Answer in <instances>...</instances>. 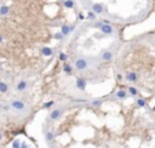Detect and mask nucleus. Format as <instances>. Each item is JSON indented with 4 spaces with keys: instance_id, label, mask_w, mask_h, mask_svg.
Listing matches in <instances>:
<instances>
[{
    "instance_id": "6ab92c4d",
    "label": "nucleus",
    "mask_w": 155,
    "mask_h": 148,
    "mask_svg": "<svg viewBox=\"0 0 155 148\" xmlns=\"http://www.w3.org/2000/svg\"><path fill=\"white\" fill-rule=\"evenodd\" d=\"M128 91H129V95H132V96H136V95L139 93V91H137L136 88H133V86H130V88L128 89Z\"/></svg>"
},
{
    "instance_id": "4468645a",
    "label": "nucleus",
    "mask_w": 155,
    "mask_h": 148,
    "mask_svg": "<svg viewBox=\"0 0 155 148\" xmlns=\"http://www.w3.org/2000/svg\"><path fill=\"white\" fill-rule=\"evenodd\" d=\"M41 52L44 54V56H51V55H52V49L48 48V47H44L41 49Z\"/></svg>"
},
{
    "instance_id": "f8f14e48",
    "label": "nucleus",
    "mask_w": 155,
    "mask_h": 148,
    "mask_svg": "<svg viewBox=\"0 0 155 148\" xmlns=\"http://www.w3.org/2000/svg\"><path fill=\"white\" fill-rule=\"evenodd\" d=\"M8 92V85L4 81H0V93H7Z\"/></svg>"
},
{
    "instance_id": "9d476101",
    "label": "nucleus",
    "mask_w": 155,
    "mask_h": 148,
    "mask_svg": "<svg viewBox=\"0 0 155 148\" xmlns=\"http://www.w3.org/2000/svg\"><path fill=\"white\" fill-rule=\"evenodd\" d=\"M8 13H10V7L8 6H0V15L6 17V15H8Z\"/></svg>"
},
{
    "instance_id": "412c9836",
    "label": "nucleus",
    "mask_w": 155,
    "mask_h": 148,
    "mask_svg": "<svg viewBox=\"0 0 155 148\" xmlns=\"http://www.w3.org/2000/svg\"><path fill=\"white\" fill-rule=\"evenodd\" d=\"M59 59L62 60V62H66V60H67V55L65 54V52H60V54H59Z\"/></svg>"
},
{
    "instance_id": "1a4fd4ad",
    "label": "nucleus",
    "mask_w": 155,
    "mask_h": 148,
    "mask_svg": "<svg viewBox=\"0 0 155 148\" xmlns=\"http://www.w3.org/2000/svg\"><path fill=\"white\" fill-rule=\"evenodd\" d=\"M102 59L106 60V62H110V60H113V52H110V51H104L103 54H102Z\"/></svg>"
},
{
    "instance_id": "20e7f679",
    "label": "nucleus",
    "mask_w": 155,
    "mask_h": 148,
    "mask_svg": "<svg viewBox=\"0 0 155 148\" xmlns=\"http://www.w3.org/2000/svg\"><path fill=\"white\" fill-rule=\"evenodd\" d=\"M125 80L129 81V82H136V81L139 80V75H137V73H134V71H129V73L125 75Z\"/></svg>"
},
{
    "instance_id": "c756f323",
    "label": "nucleus",
    "mask_w": 155,
    "mask_h": 148,
    "mask_svg": "<svg viewBox=\"0 0 155 148\" xmlns=\"http://www.w3.org/2000/svg\"><path fill=\"white\" fill-rule=\"evenodd\" d=\"M2 138H3V134H2V133H0V141H2Z\"/></svg>"
},
{
    "instance_id": "423d86ee",
    "label": "nucleus",
    "mask_w": 155,
    "mask_h": 148,
    "mask_svg": "<svg viewBox=\"0 0 155 148\" xmlns=\"http://www.w3.org/2000/svg\"><path fill=\"white\" fill-rule=\"evenodd\" d=\"M92 11L96 14H103V11H104L103 4H102V3H95V4L92 6Z\"/></svg>"
},
{
    "instance_id": "c85d7f7f",
    "label": "nucleus",
    "mask_w": 155,
    "mask_h": 148,
    "mask_svg": "<svg viewBox=\"0 0 155 148\" xmlns=\"http://www.w3.org/2000/svg\"><path fill=\"white\" fill-rule=\"evenodd\" d=\"M2 43H3V36L0 34V44H2Z\"/></svg>"
},
{
    "instance_id": "4be33fe9",
    "label": "nucleus",
    "mask_w": 155,
    "mask_h": 148,
    "mask_svg": "<svg viewBox=\"0 0 155 148\" xmlns=\"http://www.w3.org/2000/svg\"><path fill=\"white\" fill-rule=\"evenodd\" d=\"M63 36H65V34H63L62 32H60V33H55V40H62Z\"/></svg>"
},
{
    "instance_id": "0eeeda50",
    "label": "nucleus",
    "mask_w": 155,
    "mask_h": 148,
    "mask_svg": "<svg viewBox=\"0 0 155 148\" xmlns=\"http://www.w3.org/2000/svg\"><path fill=\"white\" fill-rule=\"evenodd\" d=\"M26 88H28V82H26V80H21L18 84H17V91L18 92L26 91Z\"/></svg>"
},
{
    "instance_id": "a878e982",
    "label": "nucleus",
    "mask_w": 155,
    "mask_h": 148,
    "mask_svg": "<svg viewBox=\"0 0 155 148\" xmlns=\"http://www.w3.org/2000/svg\"><path fill=\"white\" fill-rule=\"evenodd\" d=\"M2 108L4 110V111H8V110H10V106H8V104H4V106H3Z\"/></svg>"
},
{
    "instance_id": "ddd939ff",
    "label": "nucleus",
    "mask_w": 155,
    "mask_h": 148,
    "mask_svg": "<svg viewBox=\"0 0 155 148\" xmlns=\"http://www.w3.org/2000/svg\"><path fill=\"white\" fill-rule=\"evenodd\" d=\"M63 71H65V73L67 74V75H70L73 73V69H71V66L69 65V63H65V65H63Z\"/></svg>"
},
{
    "instance_id": "a211bd4d",
    "label": "nucleus",
    "mask_w": 155,
    "mask_h": 148,
    "mask_svg": "<svg viewBox=\"0 0 155 148\" xmlns=\"http://www.w3.org/2000/svg\"><path fill=\"white\" fill-rule=\"evenodd\" d=\"M63 4H65V7H67V8H73V7H74V3H73V0H66Z\"/></svg>"
},
{
    "instance_id": "2eb2a0df",
    "label": "nucleus",
    "mask_w": 155,
    "mask_h": 148,
    "mask_svg": "<svg viewBox=\"0 0 155 148\" xmlns=\"http://www.w3.org/2000/svg\"><path fill=\"white\" fill-rule=\"evenodd\" d=\"M115 96L118 97V99H125V97L128 96V93H126V91H118Z\"/></svg>"
},
{
    "instance_id": "7ed1b4c3",
    "label": "nucleus",
    "mask_w": 155,
    "mask_h": 148,
    "mask_svg": "<svg viewBox=\"0 0 155 148\" xmlns=\"http://www.w3.org/2000/svg\"><path fill=\"white\" fill-rule=\"evenodd\" d=\"M11 107L14 110H17V111H22V110H25V103L22 100H13L11 101Z\"/></svg>"
},
{
    "instance_id": "b1692460",
    "label": "nucleus",
    "mask_w": 155,
    "mask_h": 148,
    "mask_svg": "<svg viewBox=\"0 0 155 148\" xmlns=\"http://www.w3.org/2000/svg\"><path fill=\"white\" fill-rule=\"evenodd\" d=\"M100 104H102V101H100V100H98V99L92 101V106H93V107H99Z\"/></svg>"
},
{
    "instance_id": "f03ea898",
    "label": "nucleus",
    "mask_w": 155,
    "mask_h": 148,
    "mask_svg": "<svg viewBox=\"0 0 155 148\" xmlns=\"http://www.w3.org/2000/svg\"><path fill=\"white\" fill-rule=\"evenodd\" d=\"M74 65H75V69H77V70H80V71L85 70V69L88 67V62H87L84 58H80V59H77Z\"/></svg>"
},
{
    "instance_id": "39448f33",
    "label": "nucleus",
    "mask_w": 155,
    "mask_h": 148,
    "mask_svg": "<svg viewBox=\"0 0 155 148\" xmlns=\"http://www.w3.org/2000/svg\"><path fill=\"white\" fill-rule=\"evenodd\" d=\"M75 86H77V89H80V91H84L87 86V81L84 80V78H77V80H75Z\"/></svg>"
},
{
    "instance_id": "aec40b11",
    "label": "nucleus",
    "mask_w": 155,
    "mask_h": 148,
    "mask_svg": "<svg viewBox=\"0 0 155 148\" xmlns=\"http://www.w3.org/2000/svg\"><path fill=\"white\" fill-rule=\"evenodd\" d=\"M137 106L139 107H145L147 106V101H145L144 99H139V100H137Z\"/></svg>"
},
{
    "instance_id": "5701e85b",
    "label": "nucleus",
    "mask_w": 155,
    "mask_h": 148,
    "mask_svg": "<svg viewBox=\"0 0 155 148\" xmlns=\"http://www.w3.org/2000/svg\"><path fill=\"white\" fill-rule=\"evenodd\" d=\"M13 148H21V143H19V140H15L13 143Z\"/></svg>"
},
{
    "instance_id": "7c9ffc66",
    "label": "nucleus",
    "mask_w": 155,
    "mask_h": 148,
    "mask_svg": "<svg viewBox=\"0 0 155 148\" xmlns=\"http://www.w3.org/2000/svg\"><path fill=\"white\" fill-rule=\"evenodd\" d=\"M0 70H2V62H0Z\"/></svg>"
},
{
    "instance_id": "f3484780",
    "label": "nucleus",
    "mask_w": 155,
    "mask_h": 148,
    "mask_svg": "<svg viewBox=\"0 0 155 148\" xmlns=\"http://www.w3.org/2000/svg\"><path fill=\"white\" fill-rule=\"evenodd\" d=\"M45 138H47V141L51 143V141L54 140V133H52V132H47L45 133Z\"/></svg>"
},
{
    "instance_id": "cd10ccee",
    "label": "nucleus",
    "mask_w": 155,
    "mask_h": 148,
    "mask_svg": "<svg viewBox=\"0 0 155 148\" xmlns=\"http://www.w3.org/2000/svg\"><path fill=\"white\" fill-rule=\"evenodd\" d=\"M21 148H29V147H28V145H26V144H25V143H22V144H21Z\"/></svg>"
},
{
    "instance_id": "9b49d317",
    "label": "nucleus",
    "mask_w": 155,
    "mask_h": 148,
    "mask_svg": "<svg viewBox=\"0 0 155 148\" xmlns=\"http://www.w3.org/2000/svg\"><path fill=\"white\" fill-rule=\"evenodd\" d=\"M74 29V26H69V25H63L62 26V33L65 34V36H67V34L70 33V32Z\"/></svg>"
},
{
    "instance_id": "393cba45",
    "label": "nucleus",
    "mask_w": 155,
    "mask_h": 148,
    "mask_svg": "<svg viewBox=\"0 0 155 148\" xmlns=\"http://www.w3.org/2000/svg\"><path fill=\"white\" fill-rule=\"evenodd\" d=\"M54 103H55V101H48V103H45L43 107H44V108H49V107H52V106H54Z\"/></svg>"
},
{
    "instance_id": "bb28decb",
    "label": "nucleus",
    "mask_w": 155,
    "mask_h": 148,
    "mask_svg": "<svg viewBox=\"0 0 155 148\" xmlns=\"http://www.w3.org/2000/svg\"><path fill=\"white\" fill-rule=\"evenodd\" d=\"M117 80L121 81V80H122V75H121V74H117Z\"/></svg>"
},
{
    "instance_id": "dca6fc26",
    "label": "nucleus",
    "mask_w": 155,
    "mask_h": 148,
    "mask_svg": "<svg viewBox=\"0 0 155 148\" xmlns=\"http://www.w3.org/2000/svg\"><path fill=\"white\" fill-rule=\"evenodd\" d=\"M87 18L91 19V21H95V19H96V13H93V11H89V13L87 14Z\"/></svg>"
},
{
    "instance_id": "6e6552de",
    "label": "nucleus",
    "mask_w": 155,
    "mask_h": 148,
    "mask_svg": "<svg viewBox=\"0 0 155 148\" xmlns=\"http://www.w3.org/2000/svg\"><path fill=\"white\" fill-rule=\"evenodd\" d=\"M60 115H62V110H54V111L49 114V119L52 121H56L60 118Z\"/></svg>"
},
{
    "instance_id": "f257e3e1",
    "label": "nucleus",
    "mask_w": 155,
    "mask_h": 148,
    "mask_svg": "<svg viewBox=\"0 0 155 148\" xmlns=\"http://www.w3.org/2000/svg\"><path fill=\"white\" fill-rule=\"evenodd\" d=\"M100 32L104 34V36H111L114 33V28L110 24H103L100 26Z\"/></svg>"
}]
</instances>
